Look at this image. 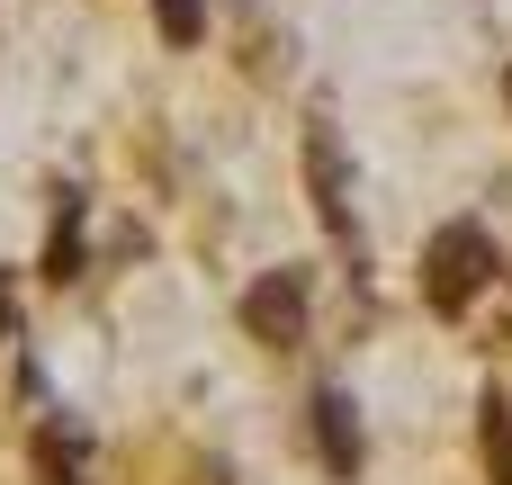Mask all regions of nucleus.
Listing matches in <instances>:
<instances>
[{"instance_id": "f257e3e1", "label": "nucleus", "mask_w": 512, "mask_h": 485, "mask_svg": "<svg viewBox=\"0 0 512 485\" xmlns=\"http://www.w3.org/2000/svg\"><path fill=\"white\" fill-rule=\"evenodd\" d=\"M495 279V243H486V225H441L432 234V252H423V306L432 315H468V297Z\"/></svg>"}, {"instance_id": "f03ea898", "label": "nucleus", "mask_w": 512, "mask_h": 485, "mask_svg": "<svg viewBox=\"0 0 512 485\" xmlns=\"http://www.w3.org/2000/svg\"><path fill=\"white\" fill-rule=\"evenodd\" d=\"M243 333L270 342V351H297V342H306V270H270V279L243 297Z\"/></svg>"}, {"instance_id": "7ed1b4c3", "label": "nucleus", "mask_w": 512, "mask_h": 485, "mask_svg": "<svg viewBox=\"0 0 512 485\" xmlns=\"http://www.w3.org/2000/svg\"><path fill=\"white\" fill-rule=\"evenodd\" d=\"M306 180H315V207H324V225L351 243V180H342V144H333V126H324V117L306 126Z\"/></svg>"}, {"instance_id": "20e7f679", "label": "nucleus", "mask_w": 512, "mask_h": 485, "mask_svg": "<svg viewBox=\"0 0 512 485\" xmlns=\"http://www.w3.org/2000/svg\"><path fill=\"white\" fill-rule=\"evenodd\" d=\"M315 450H324V468H333V477H360V459H369L360 414H351V396H342V387H324V396H315Z\"/></svg>"}, {"instance_id": "39448f33", "label": "nucleus", "mask_w": 512, "mask_h": 485, "mask_svg": "<svg viewBox=\"0 0 512 485\" xmlns=\"http://www.w3.org/2000/svg\"><path fill=\"white\" fill-rule=\"evenodd\" d=\"M45 279H81V189H63V216H54V243H45Z\"/></svg>"}, {"instance_id": "423d86ee", "label": "nucleus", "mask_w": 512, "mask_h": 485, "mask_svg": "<svg viewBox=\"0 0 512 485\" xmlns=\"http://www.w3.org/2000/svg\"><path fill=\"white\" fill-rule=\"evenodd\" d=\"M36 485H81V432H63V423L36 432Z\"/></svg>"}, {"instance_id": "0eeeda50", "label": "nucleus", "mask_w": 512, "mask_h": 485, "mask_svg": "<svg viewBox=\"0 0 512 485\" xmlns=\"http://www.w3.org/2000/svg\"><path fill=\"white\" fill-rule=\"evenodd\" d=\"M477 441H486V477L512 485V405H504V396L477 405Z\"/></svg>"}, {"instance_id": "6e6552de", "label": "nucleus", "mask_w": 512, "mask_h": 485, "mask_svg": "<svg viewBox=\"0 0 512 485\" xmlns=\"http://www.w3.org/2000/svg\"><path fill=\"white\" fill-rule=\"evenodd\" d=\"M153 18H162L171 45H198L207 36V0H153Z\"/></svg>"}, {"instance_id": "1a4fd4ad", "label": "nucleus", "mask_w": 512, "mask_h": 485, "mask_svg": "<svg viewBox=\"0 0 512 485\" xmlns=\"http://www.w3.org/2000/svg\"><path fill=\"white\" fill-rule=\"evenodd\" d=\"M18 333V297H9V270H0V342Z\"/></svg>"}, {"instance_id": "9d476101", "label": "nucleus", "mask_w": 512, "mask_h": 485, "mask_svg": "<svg viewBox=\"0 0 512 485\" xmlns=\"http://www.w3.org/2000/svg\"><path fill=\"white\" fill-rule=\"evenodd\" d=\"M504 99H512V72H504Z\"/></svg>"}]
</instances>
